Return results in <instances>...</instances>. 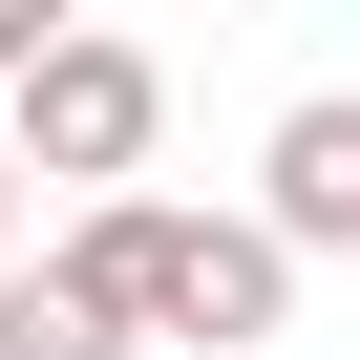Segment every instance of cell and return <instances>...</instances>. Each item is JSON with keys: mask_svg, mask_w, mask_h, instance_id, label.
<instances>
[{"mask_svg": "<svg viewBox=\"0 0 360 360\" xmlns=\"http://www.w3.org/2000/svg\"><path fill=\"white\" fill-rule=\"evenodd\" d=\"M148 127H169V64H148V43H106V22H64V64L0 106V148H22V169H64L85 212L148 169Z\"/></svg>", "mask_w": 360, "mask_h": 360, "instance_id": "6da1fadb", "label": "cell"}, {"mask_svg": "<svg viewBox=\"0 0 360 360\" xmlns=\"http://www.w3.org/2000/svg\"><path fill=\"white\" fill-rule=\"evenodd\" d=\"M43 276H64V297H85L127 360H148V339H169V276H191V212H169V191H106V212H85Z\"/></svg>", "mask_w": 360, "mask_h": 360, "instance_id": "7a4b0ae2", "label": "cell"}, {"mask_svg": "<svg viewBox=\"0 0 360 360\" xmlns=\"http://www.w3.org/2000/svg\"><path fill=\"white\" fill-rule=\"evenodd\" d=\"M255 233H276V255H360V85L276 106V169H255Z\"/></svg>", "mask_w": 360, "mask_h": 360, "instance_id": "3957f363", "label": "cell"}, {"mask_svg": "<svg viewBox=\"0 0 360 360\" xmlns=\"http://www.w3.org/2000/svg\"><path fill=\"white\" fill-rule=\"evenodd\" d=\"M297 318V255L255 233V212H191V276H169V339H212V360H255Z\"/></svg>", "mask_w": 360, "mask_h": 360, "instance_id": "277c9868", "label": "cell"}, {"mask_svg": "<svg viewBox=\"0 0 360 360\" xmlns=\"http://www.w3.org/2000/svg\"><path fill=\"white\" fill-rule=\"evenodd\" d=\"M0 360H127V339H106L64 276H0Z\"/></svg>", "mask_w": 360, "mask_h": 360, "instance_id": "5b68a950", "label": "cell"}, {"mask_svg": "<svg viewBox=\"0 0 360 360\" xmlns=\"http://www.w3.org/2000/svg\"><path fill=\"white\" fill-rule=\"evenodd\" d=\"M0 212H22V148H0Z\"/></svg>", "mask_w": 360, "mask_h": 360, "instance_id": "8992f818", "label": "cell"}]
</instances>
